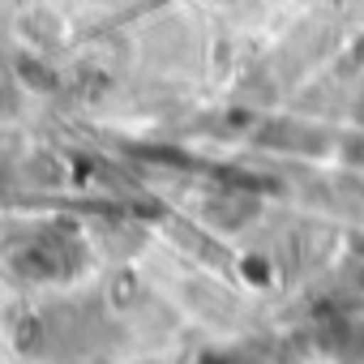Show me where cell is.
Returning a JSON list of instances; mask_svg holds the SVG:
<instances>
[{
	"mask_svg": "<svg viewBox=\"0 0 364 364\" xmlns=\"http://www.w3.org/2000/svg\"><path fill=\"white\" fill-rule=\"evenodd\" d=\"M347 159H351L355 167H364V137H355V141L347 146Z\"/></svg>",
	"mask_w": 364,
	"mask_h": 364,
	"instance_id": "1",
	"label": "cell"
}]
</instances>
